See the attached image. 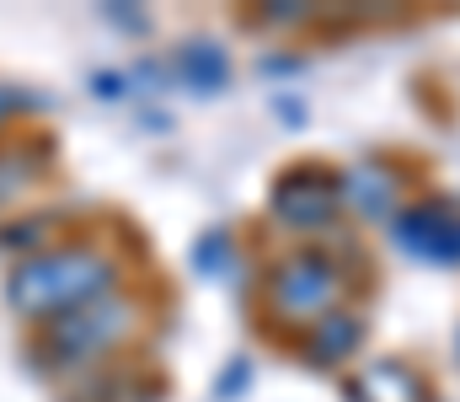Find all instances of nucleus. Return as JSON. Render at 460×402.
I'll return each mask as SVG.
<instances>
[{
	"instance_id": "nucleus-2",
	"label": "nucleus",
	"mask_w": 460,
	"mask_h": 402,
	"mask_svg": "<svg viewBox=\"0 0 460 402\" xmlns=\"http://www.w3.org/2000/svg\"><path fill=\"white\" fill-rule=\"evenodd\" d=\"M332 290H338V279H332L327 268L311 264V258H300V264L279 279V306H284L289 317H300V311H322V306L332 300Z\"/></svg>"
},
{
	"instance_id": "nucleus-3",
	"label": "nucleus",
	"mask_w": 460,
	"mask_h": 402,
	"mask_svg": "<svg viewBox=\"0 0 460 402\" xmlns=\"http://www.w3.org/2000/svg\"><path fill=\"white\" fill-rule=\"evenodd\" d=\"M353 392H358V402H418V381L402 365H375V371H364V381Z\"/></svg>"
},
{
	"instance_id": "nucleus-1",
	"label": "nucleus",
	"mask_w": 460,
	"mask_h": 402,
	"mask_svg": "<svg viewBox=\"0 0 460 402\" xmlns=\"http://www.w3.org/2000/svg\"><path fill=\"white\" fill-rule=\"evenodd\" d=\"M108 279V268L86 253L75 258H49V264H27L16 273L11 295L22 300V311H54V306H75L86 290H97Z\"/></svg>"
}]
</instances>
